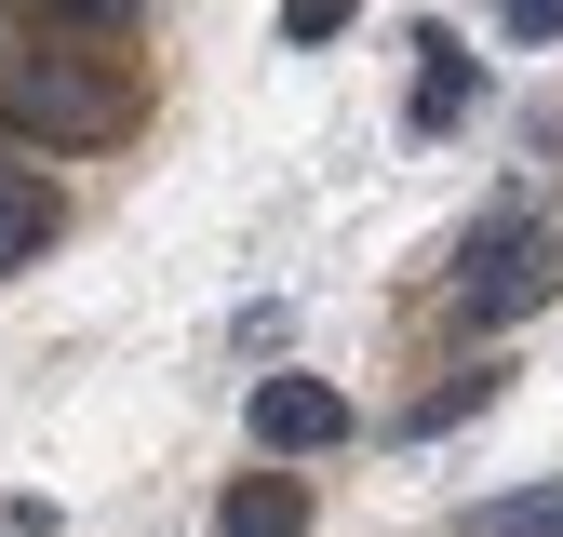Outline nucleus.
<instances>
[{"mask_svg":"<svg viewBox=\"0 0 563 537\" xmlns=\"http://www.w3.org/2000/svg\"><path fill=\"white\" fill-rule=\"evenodd\" d=\"M550 296H563V229L523 216V201L483 216L470 255H456V309H470V322H523V309H550Z\"/></svg>","mask_w":563,"mask_h":537,"instance_id":"obj_1","label":"nucleus"},{"mask_svg":"<svg viewBox=\"0 0 563 537\" xmlns=\"http://www.w3.org/2000/svg\"><path fill=\"white\" fill-rule=\"evenodd\" d=\"M0 121L54 134V149H95V134L134 121V81H108V67H81V54H0Z\"/></svg>","mask_w":563,"mask_h":537,"instance_id":"obj_2","label":"nucleus"},{"mask_svg":"<svg viewBox=\"0 0 563 537\" xmlns=\"http://www.w3.org/2000/svg\"><path fill=\"white\" fill-rule=\"evenodd\" d=\"M255 443H268V457L349 443V390H322V376H255Z\"/></svg>","mask_w":563,"mask_h":537,"instance_id":"obj_3","label":"nucleus"},{"mask_svg":"<svg viewBox=\"0 0 563 537\" xmlns=\"http://www.w3.org/2000/svg\"><path fill=\"white\" fill-rule=\"evenodd\" d=\"M416 54H430V67H416V121H430V134H443V121H456V108L483 95V67L456 54V28H416Z\"/></svg>","mask_w":563,"mask_h":537,"instance_id":"obj_4","label":"nucleus"},{"mask_svg":"<svg viewBox=\"0 0 563 537\" xmlns=\"http://www.w3.org/2000/svg\"><path fill=\"white\" fill-rule=\"evenodd\" d=\"M216 524H229V537H309V497L255 470V484H229V511H216Z\"/></svg>","mask_w":563,"mask_h":537,"instance_id":"obj_5","label":"nucleus"},{"mask_svg":"<svg viewBox=\"0 0 563 537\" xmlns=\"http://www.w3.org/2000/svg\"><path fill=\"white\" fill-rule=\"evenodd\" d=\"M54 242V201H41V175H14V162H0V268H27Z\"/></svg>","mask_w":563,"mask_h":537,"instance_id":"obj_6","label":"nucleus"},{"mask_svg":"<svg viewBox=\"0 0 563 537\" xmlns=\"http://www.w3.org/2000/svg\"><path fill=\"white\" fill-rule=\"evenodd\" d=\"M470 537H563V484H523V497H483Z\"/></svg>","mask_w":563,"mask_h":537,"instance_id":"obj_7","label":"nucleus"},{"mask_svg":"<svg viewBox=\"0 0 563 537\" xmlns=\"http://www.w3.org/2000/svg\"><path fill=\"white\" fill-rule=\"evenodd\" d=\"M41 14H54V28H95V41H108V28H134V14H148V0H41Z\"/></svg>","mask_w":563,"mask_h":537,"instance_id":"obj_8","label":"nucleus"},{"mask_svg":"<svg viewBox=\"0 0 563 537\" xmlns=\"http://www.w3.org/2000/svg\"><path fill=\"white\" fill-rule=\"evenodd\" d=\"M349 14H363V0H282V41H335Z\"/></svg>","mask_w":563,"mask_h":537,"instance_id":"obj_9","label":"nucleus"},{"mask_svg":"<svg viewBox=\"0 0 563 537\" xmlns=\"http://www.w3.org/2000/svg\"><path fill=\"white\" fill-rule=\"evenodd\" d=\"M497 28L510 41H563V0H497Z\"/></svg>","mask_w":563,"mask_h":537,"instance_id":"obj_10","label":"nucleus"}]
</instances>
